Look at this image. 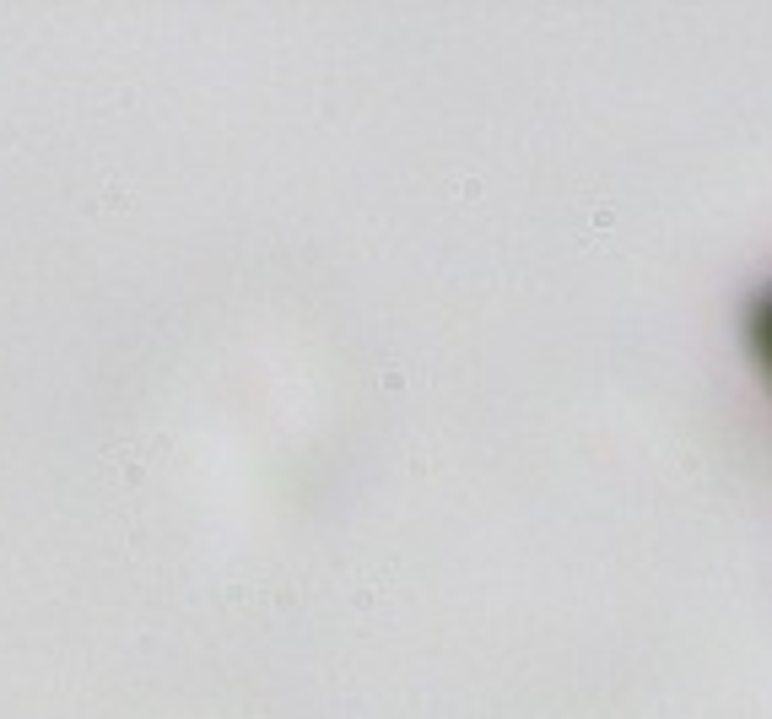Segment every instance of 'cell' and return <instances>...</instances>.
<instances>
[{
  "label": "cell",
  "instance_id": "obj_1",
  "mask_svg": "<svg viewBox=\"0 0 772 719\" xmlns=\"http://www.w3.org/2000/svg\"><path fill=\"white\" fill-rule=\"evenodd\" d=\"M756 341H761V357L772 363V303L761 308V324H756Z\"/></svg>",
  "mask_w": 772,
  "mask_h": 719
}]
</instances>
